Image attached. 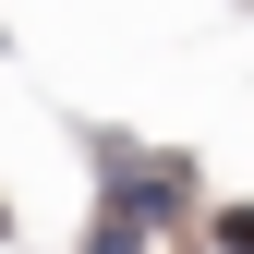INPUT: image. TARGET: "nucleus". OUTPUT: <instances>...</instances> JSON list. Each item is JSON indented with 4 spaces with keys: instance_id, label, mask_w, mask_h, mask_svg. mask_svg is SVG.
I'll return each instance as SVG.
<instances>
[{
    "instance_id": "f257e3e1",
    "label": "nucleus",
    "mask_w": 254,
    "mask_h": 254,
    "mask_svg": "<svg viewBox=\"0 0 254 254\" xmlns=\"http://www.w3.org/2000/svg\"><path fill=\"white\" fill-rule=\"evenodd\" d=\"M218 254H254V206H218Z\"/></svg>"
},
{
    "instance_id": "f03ea898",
    "label": "nucleus",
    "mask_w": 254,
    "mask_h": 254,
    "mask_svg": "<svg viewBox=\"0 0 254 254\" xmlns=\"http://www.w3.org/2000/svg\"><path fill=\"white\" fill-rule=\"evenodd\" d=\"M0 230H12V206H0Z\"/></svg>"
}]
</instances>
